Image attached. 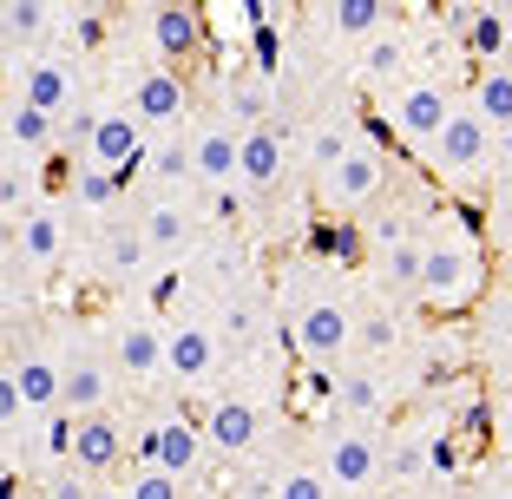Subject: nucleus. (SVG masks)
Wrapping results in <instances>:
<instances>
[{
  "mask_svg": "<svg viewBox=\"0 0 512 499\" xmlns=\"http://www.w3.org/2000/svg\"><path fill=\"white\" fill-rule=\"evenodd\" d=\"M486 283V263L473 243H427V276H421V296L427 309H460L473 303Z\"/></svg>",
  "mask_w": 512,
  "mask_h": 499,
  "instance_id": "nucleus-1",
  "label": "nucleus"
},
{
  "mask_svg": "<svg viewBox=\"0 0 512 499\" xmlns=\"http://www.w3.org/2000/svg\"><path fill=\"white\" fill-rule=\"evenodd\" d=\"M204 427H191L184 414H158V421L138 427V467H165V473H197V460H204Z\"/></svg>",
  "mask_w": 512,
  "mask_h": 499,
  "instance_id": "nucleus-2",
  "label": "nucleus"
},
{
  "mask_svg": "<svg viewBox=\"0 0 512 499\" xmlns=\"http://www.w3.org/2000/svg\"><path fill=\"white\" fill-rule=\"evenodd\" d=\"M453 112H460V106L447 99V86L414 79V86H401V99H394L388 119H394V132H401L407 145H421V152H427V145H440V132L453 125Z\"/></svg>",
  "mask_w": 512,
  "mask_h": 499,
  "instance_id": "nucleus-3",
  "label": "nucleus"
},
{
  "mask_svg": "<svg viewBox=\"0 0 512 499\" xmlns=\"http://www.w3.org/2000/svg\"><path fill=\"white\" fill-rule=\"evenodd\" d=\"M289 342H296L309 362H335V355L355 342V316H348L335 296H316V303L296 309V322H289Z\"/></svg>",
  "mask_w": 512,
  "mask_h": 499,
  "instance_id": "nucleus-4",
  "label": "nucleus"
},
{
  "mask_svg": "<svg viewBox=\"0 0 512 499\" xmlns=\"http://www.w3.org/2000/svg\"><path fill=\"white\" fill-rule=\"evenodd\" d=\"M493 152H499V132L473 106H460V112H453V125L440 132V145H434V165L447 171V178H473Z\"/></svg>",
  "mask_w": 512,
  "mask_h": 499,
  "instance_id": "nucleus-5",
  "label": "nucleus"
},
{
  "mask_svg": "<svg viewBox=\"0 0 512 499\" xmlns=\"http://www.w3.org/2000/svg\"><path fill=\"white\" fill-rule=\"evenodd\" d=\"M165 362H171L178 381H204L224 362V342H217V329H204V322H171L165 329Z\"/></svg>",
  "mask_w": 512,
  "mask_h": 499,
  "instance_id": "nucleus-6",
  "label": "nucleus"
},
{
  "mask_svg": "<svg viewBox=\"0 0 512 499\" xmlns=\"http://www.w3.org/2000/svg\"><path fill=\"white\" fill-rule=\"evenodd\" d=\"M125 112H132L138 125H178L184 112H191V92H184V79L171 73V66H151V73H138Z\"/></svg>",
  "mask_w": 512,
  "mask_h": 499,
  "instance_id": "nucleus-7",
  "label": "nucleus"
},
{
  "mask_svg": "<svg viewBox=\"0 0 512 499\" xmlns=\"http://www.w3.org/2000/svg\"><path fill=\"white\" fill-rule=\"evenodd\" d=\"M381 184H388V158H381L375 145H355V152L342 158V171H329V178H322V191H329V204L355 211V204H368Z\"/></svg>",
  "mask_w": 512,
  "mask_h": 499,
  "instance_id": "nucleus-8",
  "label": "nucleus"
},
{
  "mask_svg": "<svg viewBox=\"0 0 512 499\" xmlns=\"http://www.w3.org/2000/svg\"><path fill=\"white\" fill-rule=\"evenodd\" d=\"M204 440H211L217 454H250L256 440H263V408H256V401H237V394L211 401V414H204Z\"/></svg>",
  "mask_w": 512,
  "mask_h": 499,
  "instance_id": "nucleus-9",
  "label": "nucleus"
},
{
  "mask_svg": "<svg viewBox=\"0 0 512 499\" xmlns=\"http://www.w3.org/2000/svg\"><path fill=\"white\" fill-rule=\"evenodd\" d=\"M145 33H151V53H158L171 73H178V60H191L197 46H204V20H197V7H151Z\"/></svg>",
  "mask_w": 512,
  "mask_h": 499,
  "instance_id": "nucleus-10",
  "label": "nucleus"
},
{
  "mask_svg": "<svg viewBox=\"0 0 512 499\" xmlns=\"http://www.w3.org/2000/svg\"><path fill=\"white\" fill-rule=\"evenodd\" d=\"M191 165H197V178L211 184V191H224V184L243 171V132H230V125H204V132L191 138Z\"/></svg>",
  "mask_w": 512,
  "mask_h": 499,
  "instance_id": "nucleus-11",
  "label": "nucleus"
},
{
  "mask_svg": "<svg viewBox=\"0 0 512 499\" xmlns=\"http://www.w3.org/2000/svg\"><path fill=\"white\" fill-rule=\"evenodd\" d=\"M381 473V447L362 427H335L329 434V480L335 486H368Z\"/></svg>",
  "mask_w": 512,
  "mask_h": 499,
  "instance_id": "nucleus-12",
  "label": "nucleus"
},
{
  "mask_svg": "<svg viewBox=\"0 0 512 499\" xmlns=\"http://www.w3.org/2000/svg\"><path fill=\"white\" fill-rule=\"evenodd\" d=\"M112 355H119V368L125 375H138V381H158L165 375V335L151 329L145 316H132V322H119V342H112Z\"/></svg>",
  "mask_w": 512,
  "mask_h": 499,
  "instance_id": "nucleus-13",
  "label": "nucleus"
},
{
  "mask_svg": "<svg viewBox=\"0 0 512 499\" xmlns=\"http://www.w3.org/2000/svg\"><path fill=\"white\" fill-rule=\"evenodd\" d=\"M125 460V427L112 414H86L79 421V440H73V467L79 473H112Z\"/></svg>",
  "mask_w": 512,
  "mask_h": 499,
  "instance_id": "nucleus-14",
  "label": "nucleus"
},
{
  "mask_svg": "<svg viewBox=\"0 0 512 499\" xmlns=\"http://www.w3.org/2000/svg\"><path fill=\"white\" fill-rule=\"evenodd\" d=\"M20 99L60 119V112H73V73L60 60H27L20 66Z\"/></svg>",
  "mask_w": 512,
  "mask_h": 499,
  "instance_id": "nucleus-15",
  "label": "nucleus"
},
{
  "mask_svg": "<svg viewBox=\"0 0 512 499\" xmlns=\"http://www.w3.org/2000/svg\"><path fill=\"white\" fill-rule=\"evenodd\" d=\"M14 381H20V394H27V408H33V414L66 408V362H46V355H20V362H14Z\"/></svg>",
  "mask_w": 512,
  "mask_h": 499,
  "instance_id": "nucleus-16",
  "label": "nucleus"
},
{
  "mask_svg": "<svg viewBox=\"0 0 512 499\" xmlns=\"http://www.w3.org/2000/svg\"><path fill=\"white\" fill-rule=\"evenodd\" d=\"M506 46H512L506 7H480V14L467 20V33H460V53H467V60H480V73H486V66H506Z\"/></svg>",
  "mask_w": 512,
  "mask_h": 499,
  "instance_id": "nucleus-17",
  "label": "nucleus"
},
{
  "mask_svg": "<svg viewBox=\"0 0 512 499\" xmlns=\"http://www.w3.org/2000/svg\"><path fill=\"white\" fill-rule=\"evenodd\" d=\"M302 250L329 257V263H362V224L355 217H316V224L302 230Z\"/></svg>",
  "mask_w": 512,
  "mask_h": 499,
  "instance_id": "nucleus-18",
  "label": "nucleus"
},
{
  "mask_svg": "<svg viewBox=\"0 0 512 499\" xmlns=\"http://www.w3.org/2000/svg\"><path fill=\"white\" fill-rule=\"evenodd\" d=\"M276 178H283V138H276L270 125H256V132H243V171H237V184L270 191Z\"/></svg>",
  "mask_w": 512,
  "mask_h": 499,
  "instance_id": "nucleus-19",
  "label": "nucleus"
},
{
  "mask_svg": "<svg viewBox=\"0 0 512 499\" xmlns=\"http://www.w3.org/2000/svg\"><path fill=\"white\" fill-rule=\"evenodd\" d=\"M106 375L112 368L99 362V355H73L66 362V408L86 421V414H106Z\"/></svg>",
  "mask_w": 512,
  "mask_h": 499,
  "instance_id": "nucleus-20",
  "label": "nucleus"
},
{
  "mask_svg": "<svg viewBox=\"0 0 512 499\" xmlns=\"http://www.w3.org/2000/svg\"><path fill=\"white\" fill-rule=\"evenodd\" d=\"M60 250H66V230H60V217L46 211V204H33V211L20 217V263L46 270V263H60Z\"/></svg>",
  "mask_w": 512,
  "mask_h": 499,
  "instance_id": "nucleus-21",
  "label": "nucleus"
},
{
  "mask_svg": "<svg viewBox=\"0 0 512 499\" xmlns=\"http://www.w3.org/2000/svg\"><path fill=\"white\" fill-rule=\"evenodd\" d=\"M256 329H263V296L237 289V296H224V303H217V342H224V348L256 342Z\"/></svg>",
  "mask_w": 512,
  "mask_h": 499,
  "instance_id": "nucleus-22",
  "label": "nucleus"
},
{
  "mask_svg": "<svg viewBox=\"0 0 512 499\" xmlns=\"http://www.w3.org/2000/svg\"><path fill=\"white\" fill-rule=\"evenodd\" d=\"M473 112H480L493 132L512 125V66H486V73H473Z\"/></svg>",
  "mask_w": 512,
  "mask_h": 499,
  "instance_id": "nucleus-23",
  "label": "nucleus"
},
{
  "mask_svg": "<svg viewBox=\"0 0 512 499\" xmlns=\"http://www.w3.org/2000/svg\"><path fill=\"white\" fill-rule=\"evenodd\" d=\"M138 230H145V243H151V250L178 257L184 243H191V211H178V204H151V211L138 217Z\"/></svg>",
  "mask_w": 512,
  "mask_h": 499,
  "instance_id": "nucleus-24",
  "label": "nucleus"
},
{
  "mask_svg": "<svg viewBox=\"0 0 512 499\" xmlns=\"http://www.w3.org/2000/svg\"><path fill=\"white\" fill-rule=\"evenodd\" d=\"M407 73V33H375L368 40V53H362V79L368 86H388V79H401Z\"/></svg>",
  "mask_w": 512,
  "mask_h": 499,
  "instance_id": "nucleus-25",
  "label": "nucleus"
},
{
  "mask_svg": "<svg viewBox=\"0 0 512 499\" xmlns=\"http://www.w3.org/2000/svg\"><path fill=\"white\" fill-rule=\"evenodd\" d=\"M335 401H342V414H381L388 408V381H381L375 368H342Z\"/></svg>",
  "mask_w": 512,
  "mask_h": 499,
  "instance_id": "nucleus-26",
  "label": "nucleus"
},
{
  "mask_svg": "<svg viewBox=\"0 0 512 499\" xmlns=\"http://www.w3.org/2000/svg\"><path fill=\"white\" fill-rule=\"evenodd\" d=\"M329 27L375 40V33H388V7H381V0H335V7H329Z\"/></svg>",
  "mask_w": 512,
  "mask_h": 499,
  "instance_id": "nucleus-27",
  "label": "nucleus"
},
{
  "mask_svg": "<svg viewBox=\"0 0 512 499\" xmlns=\"http://www.w3.org/2000/svg\"><path fill=\"white\" fill-rule=\"evenodd\" d=\"M7 138H14L20 152H46V145H53V112H40V106L20 99V106L7 112Z\"/></svg>",
  "mask_w": 512,
  "mask_h": 499,
  "instance_id": "nucleus-28",
  "label": "nucleus"
},
{
  "mask_svg": "<svg viewBox=\"0 0 512 499\" xmlns=\"http://www.w3.org/2000/svg\"><path fill=\"white\" fill-rule=\"evenodd\" d=\"M125 197V178L119 171H99V165H79V184H73V204H86V211H112Z\"/></svg>",
  "mask_w": 512,
  "mask_h": 499,
  "instance_id": "nucleus-29",
  "label": "nucleus"
},
{
  "mask_svg": "<svg viewBox=\"0 0 512 499\" xmlns=\"http://www.w3.org/2000/svg\"><path fill=\"white\" fill-rule=\"evenodd\" d=\"M421 276H427V243L381 250V283H388V289H421Z\"/></svg>",
  "mask_w": 512,
  "mask_h": 499,
  "instance_id": "nucleus-30",
  "label": "nucleus"
},
{
  "mask_svg": "<svg viewBox=\"0 0 512 499\" xmlns=\"http://www.w3.org/2000/svg\"><path fill=\"white\" fill-rule=\"evenodd\" d=\"M145 230H132V224H119V230H106V250H99V257H106V270L112 276H132L138 263H145Z\"/></svg>",
  "mask_w": 512,
  "mask_h": 499,
  "instance_id": "nucleus-31",
  "label": "nucleus"
},
{
  "mask_svg": "<svg viewBox=\"0 0 512 499\" xmlns=\"http://www.w3.org/2000/svg\"><path fill=\"white\" fill-rule=\"evenodd\" d=\"M145 171H151V178H165V184L197 178V165H191V138H165V145L145 158Z\"/></svg>",
  "mask_w": 512,
  "mask_h": 499,
  "instance_id": "nucleus-32",
  "label": "nucleus"
},
{
  "mask_svg": "<svg viewBox=\"0 0 512 499\" xmlns=\"http://www.w3.org/2000/svg\"><path fill=\"white\" fill-rule=\"evenodd\" d=\"M73 440H79V414L73 408H53L40 421V447H46V460H66L73 454Z\"/></svg>",
  "mask_w": 512,
  "mask_h": 499,
  "instance_id": "nucleus-33",
  "label": "nucleus"
},
{
  "mask_svg": "<svg viewBox=\"0 0 512 499\" xmlns=\"http://www.w3.org/2000/svg\"><path fill=\"white\" fill-rule=\"evenodd\" d=\"M230 112L243 119V132H256L263 112H270V79H243V86H230Z\"/></svg>",
  "mask_w": 512,
  "mask_h": 499,
  "instance_id": "nucleus-34",
  "label": "nucleus"
},
{
  "mask_svg": "<svg viewBox=\"0 0 512 499\" xmlns=\"http://www.w3.org/2000/svg\"><path fill=\"white\" fill-rule=\"evenodd\" d=\"M125 499H184V480L165 467H138L132 480H125Z\"/></svg>",
  "mask_w": 512,
  "mask_h": 499,
  "instance_id": "nucleus-35",
  "label": "nucleus"
},
{
  "mask_svg": "<svg viewBox=\"0 0 512 499\" xmlns=\"http://www.w3.org/2000/svg\"><path fill=\"white\" fill-rule=\"evenodd\" d=\"M355 152V145H348V125H322L316 138H309V158H316V171L322 178H329V171H342V158Z\"/></svg>",
  "mask_w": 512,
  "mask_h": 499,
  "instance_id": "nucleus-36",
  "label": "nucleus"
},
{
  "mask_svg": "<svg viewBox=\"0 0 512 499\" xmlns=\"http://www.w3.org/2000/svg\"><path fill=\"white\" fill-rule=\"evenodd\" d=\"M421 394H440V388H453V381H460V362H453V348H427L421 355Z\"/></svg>",
  "mask_w": 512,
  "mask_h": 499,
  "instance_id": "nucleus-37",
  "label": "nucleus"
},
{
  "mask_svg": "<svg viewBox=\"0 0 512 499\" xmlns=\"http://www.w3.org/2000/svg\"><path fill=\"white\" fill-rule=\"evenodd\" d=\"M276 499H329V473L322 467H289L276 480Z\"/></svg>",
  "mask_w": 512,
  "mask_h": 499,
  "instance_id": "nucleus-38",
  "label": "nucleus"
},
{
  "mask_svg": "<svg viewBox=\"0 0 512 499\" xmlns=\"http://www.w3.org/2000/svg\"><path fill=\"white\" fill-rule=\"evenodd\" d=\"M355 342H362L368 355H388V348L401 342V322H394V316H381V309H375V316H362V322H355Z\"/></svg>",
  "mask_w": 512,
  "mask_h": 499,
  "instance_id": "nucleus-39",
  "label": "nucleus"
},
{
  "mask_svg": "<svg viewBox=\"0 0 512 499\" xmlns=\"http://www.w3.org/2000/svg\"><path fill=\"white\" fill-rule=\"evenodd\" d=\"M46 7L40 0H14V7H7V40H33V33H46Z\"/></svg>",
  "mask_w": 512,
  "mask_h": 499,
  "instance_id": "nucleus-40",
  "label": "nucleus"
},
{
  "mask_svg": "<svg viewBox=\"0 0 512 499\" xmlns=\"http://www.w3.org/2000/svg\"><path fill=\"white\" fill-rule=\"evenodd\" d=\"M276 66H283V33H276V27H256V73L276 79Z\"/></svg>",
  "mask_w": 512,
  "mask_h": 499,
  "instance_id": "nucleus-41",
  "label": "nucleus"
},
{
  "mask_svg": "<svg viewBox=\"0 0 512 499\" xmlns=\"http://www.w3.org/2000/svg\"><path fill=\"white\" fill-rule=\"evenodd\" d=\"M20 414H27V394H20V381H14V368L0 375V427H14Z\"/></svg>",
  "mask_w": 512,
  "mask_h": 499,
  "instance_id": "nucleus-42",
  "label": "nucleus"
},
{
  "mask_svg": "<svg viewBox=\"0 0 512 499\" xmlns=\"http://www.w3.org/2000/svg\"><path fill=\"white\" fill-rule=\"evenodd\" d=\"M388 467L401 473V480H414V473L427 467V440H407V447H394V454H388Z\"/></svg>",
  "mask_w": 512,
  "mask_h": 499,
  "instance_id": "nucleus-43",
  "label": "nucleus"
},
{
  "mask_svg": "<svg viewBox=\"0 0 512 499\" xmlns=\"http://www.w3.org/2000/svg\"><path fill=\"white\" fill-rule=\"evenodd\" d=\"M427 467H434V473H453V467H460V447H453V434H434V440H427Z\"/></svg>",
  "mask_w": 512,
  "mask_h": 499,
  "instance_id": "nucleus-44",
  "label": "nucleus"
},
{
  "mask_svg": "<svg viewBox=\"0 0 512 499\" xmlns=\"http://www.w3.org/2000/svg\"><path fill=\"white\" fill-rule=\"evenodd\" d=\"M486 427H493V408H486V401H467V408H460V434H486Z\"/></svg>",
  "mask_w": 512,
  "mask_h": 499,
  "instance_id": "nucleus-45",
  "label": "nucleus"
},
{
  "mask_svg": "<svg viewBox=\"0 0 512 499\" xmlns=\"http://www.w3.org/2000/svg\"><path fill=\"white\" fill-rule=\"evenodd\" d=\"M46 493H53V499H92V493H86V480H79V473H60V480L46 486Z\"/></svg>",
  "mask_w": 512,
  "mask_h": 499,
  "instance_id": "nucleus-46",
  "label": "nucleus"
},
{
  "mask_svg": "<svg viewBox=\"0 0 512 499\" xmlns=\"http://www.w3.org/2000/svg\"><path fill=\"white\" fill-rule=\"evenodd\" d=\"M499 165L512 171V125H506V132H499Z\"/></svg>",
  "mask_w": 512,
  "mask_h": 499,
  "instance_id": "nucleus-47",
  "label": "nucleus"
},
{
  "mask_svg": "<svg viewBox=\"0 0 512 499\" xmlns=\"http://www.w3.org/2000/svg\"><path fill=\"white\" fill-rule=\"evenodd\" d=\"M14 499H53V493H40V486H27V480H20V493Z\"/></svg>",
  "mask_w": 512,
  "mask_h": 499,
  "instance_id": "nucleus-48",
  "label": "nucleus"
},
{
  "mask_svg": "<svg viewBox=\"0 0 512 499\" xmlns=\"http://www.w3.org/2000/svg\"><path fill=\"white\" fill-rule=\"evenodd\" d=\"M499 217H506V224H512V191H506V197H499Z\"/></svg>",
  "mask_w": 512,
  "mask_h": 499,
  "instance_id": "nucleus-49",
  "label": "nucleus"
},
{
  "mask_svg": "<svg viewBox=\"0 0 512 499\" xmlns=\"http://www.w3.org/2000/svg\"><path fill=\"white\" fill-rule=\"evenodd\" d=\"M506 375H512V355H506Z\"/></svg>",
  "mask_w": 512,
  "mask_h": 499,
  "instance_id": "nucleus-50",
  "label": "nucleus"
},
{
  "mask_svg": "<svg viewBox=\"0 0 512 499\" xmlns=\"http://www.w3.org/2000/svg\"><path fill=\"white\" fill-rule=\"evenodd\" d=\"M499 499H512V493H499Z\"/></svg>",
  "mask_w": 512,
  "mask_h": 499,
  "instance_id": "nucleus-51",
  "label": "nucleus"
},
{
  "mask_svg": "<svg viewBox=\"0 0 512 499\" xmlns=\"http://www.w3.org/2000/svg\"><path fill=\"white\" fill-rule=\"evenodd\" d=\"M401 499H414V493H401Z\"/></svg>",
  "mask_w": 512,
  "mask_h": 499,
  "instance_id": "nucleus-52",
  "label": "nucleus"
}]
</instances>
